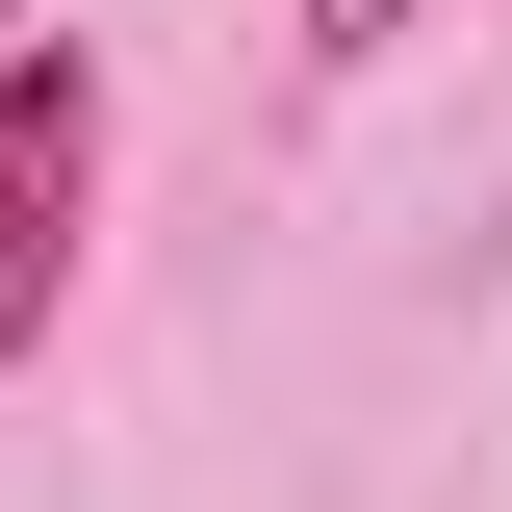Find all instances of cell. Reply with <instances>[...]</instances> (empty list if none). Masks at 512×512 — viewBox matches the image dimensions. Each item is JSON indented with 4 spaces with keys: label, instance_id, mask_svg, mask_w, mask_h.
<instances>
[{
    "label": "cell",
    "instance_id": "6da1fadb",
    "mask_svg": "<svg viewBox=\"0 0 512 512\" xmlns=\"http://www.w3.org/2000/svg\"><path fill=\"white\" fill-rule=\"evenodd\" d=\"M77 231H103V52H77V26H26V52H0V384L52 359Z\"/></svg>",
    "mask_w": 512,
    "mask_h": 512
},
{
    "label": "cell",
    "instance_id": "7a4b0ae2",
    "mask_svg": "<svg viewBox=\"0 0 512 512\" xmlns=\"http://www.w3.org/2000/svg\"><path fill=\"white\" fill-rule=\"evenodd\" d=\"M410 26H436V0H308V52L359 77V52H410Z\"/></svg>",
    "mask_w": 512,
    "mask_h": 512
}]
</instances>
